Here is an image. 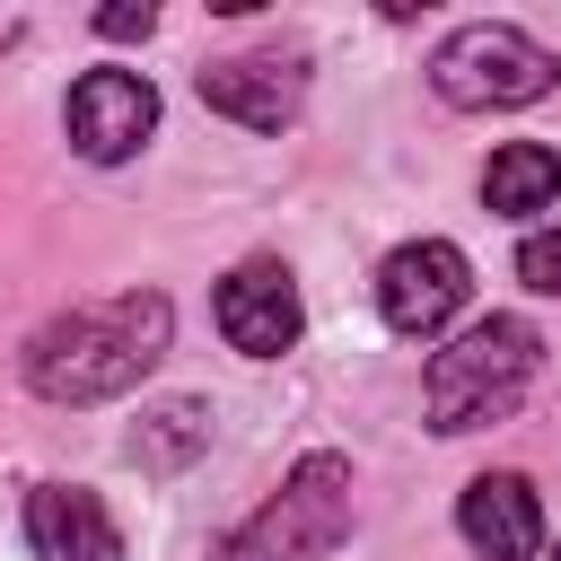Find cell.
<instances>
[{
  "mask_svg": "<svg viewBox=\"0 0 561 561\" xmlns=\"http://www.w3.org/2000/svg\"><path fill=\"white\" fill-rule=\"evenodd\" d=\"M26 543H35L44 561H123V526H114L105 500L79 491V482L26 491Z\"/></svg>",
  "mask_w": 561,
  "mask_h": 561,
  "instance_id": "cell-10",
  "label": "cell"
},
{
  "mask_svg": "<svg viewBox=\"0 0 561 561\" xmlns=\"http://www.w3.org/2000/svg\"><path fill=\"white\" fill-rule=\"evenodd\" d=\"M167 333H175V307H167L158 289H123V298L70 307V316H53V324L26 342V386H35L44 403L131 394V386L167 359Z\"/></svg>",
  "mask_w": 561,
  "mask_h": 561,
  "instance_id": "cell-1",
  "label": "cell"
},
{
  "mask_svg": "<svg viewBox=\"0 0 561 561\" xmlns=\"http://www.w3.org/2000/svg\"><path fill=\"white\" fill-rule=\"evenodd\" d=\"M517 280H526L535 298H561V228H535V237L517 245Z\"/></svg>",
  "mask_w": 561,
  "mask_h": 561,
  "instance_id": "cell-13",
  "label": "cell"
},
{
  "mask_svg": "<svg viewBox=\"0 0 561 561\" xmlns=\"http://www.w3.org/2000/svg\"><path fill=\"white\" fill-rule=\"evenodd\" d=\"M430 88H438L456 114H508V105L552 96V88H561V61H552L526 26L473 18V26H456V35L430 53Z\"/></svg>",
  "mask_w": 561,
  "mask_h": 561,
  "instance_id": "cell-4",
  "label": "cell"
},
{
  "mask_svg": "<svg viewBox=\"0 0 561 561\" xmlns=\"http://www.w3.org/2000/svg\"><path fill=\"white\" fill-rule=\"evenodd\" d=\"M351 456H333V447H316V456H298L289 465V482L210 552V561H324L342 535H351Z\"/></svg>",
  "mask_w": 561,
  "mask_h": 561,
  "instance_id": "cell-3",
  "label": "cell"
},
{
  "mask_svg": "<svg viewBox=\"0 0 561 561\" xmlns=\"http://www.w3.org/2000/svg\"><path fill=\"white\" fill-rule=\"evenodd\" d=\"M456 526L482 561H535L543 543V508H535V482L526 473H473L465 500H456Z\"/></svg>",
  "mask_w": 561,
  "mask_h": 561,
  "instance_id": "cell-9",
  "label": "cell"
},
{
  "mask_svg": "<svg viewBox=\"0 0 561 561\" xmlns=\"http://www.w3.org/2000/svg\"><path fill=\"white\" fill-rule=\"evenodd\" d=\"M210 316H219L228 351H245V359H280V351H298V324H307V307H298V280H289V263H272V254L237 263V272L219 280Z\"/></svg>",
  "mask_w": 561,
  "mask_h": 561,
  "instance_id": "cell-7",
  "label": "cell"
},
{
  "mask_svg": "<svg viewBox=\"0 0 561 561\" xmlns=\"http://www.w3.org/2000/svg\"><path fill=\"white\" fill-rule=\"evenodd\" d=\"M552 561H561V552H552Z\"/></svg>",
  "mask_w": 561,
  "mask_h": 561,
  "instance_id": "cell-15",
  "label": "cell"
},
{
  "mask_svg": "<svg viewBox=\"0 0 561 561\" xmlns=\"http://www.w3.org/2000/svg\"><path fill=\"white\" fill-rule=\"evenodd\" d=\"M535 368H543V333H535L526 316H482V324H465L447 351H430V377H421L430 430L465 438V430L508 421V412L526 403Z\"/></svg>",
  "mask_w": 561,
  "mask_h": 561,
  "instance_id": "cell-2",
  "label": "cell"
},
{
  "mask_svg": "<svg viewBox=\"0 0 561 561\" xmlns=\"http://www.w3.org/2000/svg\"><path fill=\"white\" fill-rule=\"evenodd\" d=\"M482 202H491V219H535V210H552V202H561V158H552L543 140H508V149H491V167H482Z\"/></svg>",
  "mask_w": 561,
  "mask_h": 561,
  "instance_id": "cell-11",
  "label": "cell"
},
{
  "mask_svg": "<svg viewBox=\"0 0 561 561\" xmlns=\"http://www.w3.org/2000/svg\"><path fill=\"white\" fill-rule=\"evenodd\" d=\"M465 289H473V263H465V245H447V237H412V245H394V254L377 263V316H386V333H403V342L447 333V316L465 307Z\"/></svg>",
  "mask_w": 561,
  "mask_h": 561,
  "instance_id": "cell-5",
  "label": "cell"
},
{
  "mask_svg": "<svg viewBox=\"0 0 561 561\" xmlns=\"http://www.w3.org/2000/svg\"><path fill=\"white\" fill-rule=\"evenodd\" d=\"M193 88H202L210 114H228L245 131H280L298 114V96H307V70L289 53H237V61H210Z\"/></svg>",
  "mask_w": 561,
  "mask_h": 561,
  "instance_id": "cell-8",
  "label": "cell"
},
{
  "mask_svg": "<svg viewBox=\"0 0 561 561\" xmlns=\"http://www.w3.org/2000/svg\"><path fill=\"white\" fill-rule=\"evenodd\" d=\"M202 447H210V403H193V394L140 412V430H131V465H140V473H175V465H193Z\"/></svg>",
  "mask_w": 561,
  "mask_h": 561,
  "instance_id": "cell-12",
  "label": "cell"
},
{
  "mask_svg": "<svg viewBox=\"0 0 561 561\" xmlns=\"http://www.w3.org/2000/svg\"><path fill=\"white\" fill-rule=\"evenodd\" d=\"M149 26H158L149 0H140V9H131V0H123V9H96V35H149Z\"/></svg>",
  "mask_w": 561,
  "mask_h": 561,
  "instance_id": "cell-14",
  "label": "cell"
},
{
  "mask_svg": "<svg viewBox=\"0 0 561 561\" xmlns=\"http://www.w3.org/2000/svg\"><path fill=\"white\" fill-rule=\"evenodd\" d=\"M61 131H70L79 158L123 167V158L158 131V88H149L140 70H88V79L70 88V105H61Z\"/></svg>",
  "mask_w": 561,
  "mask_h": 561,
  "instance_id": "cell-6",
  "label": "cell"
}]
</instances>
